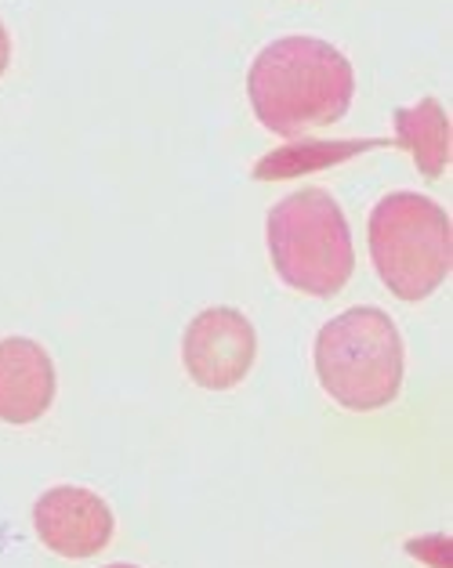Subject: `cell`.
Segmentation results:
<instances>
[{
	"label": "cell",
	"instance_id": "1",
	"mask_svg": "<svg viewBox=\"0 0 453 568\" xmlns=\"http://www.w3.org/2000/svg\"><path fill=\"white\" fill-rule=\"evenodd\" d=\"M355 94L352 62L320 37H280L246 69V99L262 128L283 138L331 128Z\"/></svg>",
	"mask_w": 453,
	"mask_h": 568
},
{
	"label": "cell",
	"instance_id": "8",
	"mask_svg": "<svg viewBox=\"0 0 453 568\" xmlns=\"http://www.w3.org/2000/svg\"><path fill=\"white\" fill-rule=\"evenodd\" d=\"M395 138L417 160L424 178H439L450 163V120L435 99H421L417 105L395 109Z\"/></svg>",
	"mask_w": 453,
	"mask_h": 568
},
{
	"label": "cell",
	"instance_id": "4",
	"mask_svg": "<svg viewBox=\"0 0 453 568\" xmlns=\"http://www.w3.org/2000/svg\"><path fill=\"white\" fill-rule=\"evenodd\" d=\"M370 257L381 283L400 301L432 297L450 275V214L417 192H389L370 214Z\"/></svg>",
	"mask_w": 453,
	"mask_h": 568
},
{
	"label": "cell",
	"instance_id": "3",
	"mask_svg": "<svg viewBox=\"0 0 453 568\" xmlns=\"http://www.w3.org/2000/svg\"><path fill=\"white\" fill-rule=\"evenodd\" d=\"M272 268L309 297H334L352 280L355 251L349 221L323 189H301L280 200L265 221Z\"/></svg>",
	"mask_w": 453,
	"mask_h": 568
},
{
	"label": "cell",
	"instance_id": "9",
	"mask_svg": "<svg viewBox=\"0 0 453 568\" xmlns=\"http://www.w3.org/2000/svg\"><path fill=\"white\" fill-rule=\"evenodd\" d=\"M374 142H301V145H286L280 152H272L262 163L254 168V178H294V174H309V171H320L323 163H334V160H345L352 156L355 149H366Z\"/></svg>",
	"mask_w": 453,
	"mask_h": 568
},
{
	"label": "cell",
	"instance_id": "7",
	"mask_svg": "<svg viewBox=\"0 0 453 568\" xmlns=\"http://www.w3.org/2000/svg\"><path fill=\"white\" fill-rule=\"evenodd\" d=\"M54 402L51 355L30 337H0V420L33 424Z\"/></svg>",
	"mask_w": 453,
	"mask_h": 568
},
{
	"label": "cell",
	"instance_id": "10",
	"mask_svg": "<svg viewBox=\"0 0 453 568\" xmlns=\"http://www.w3.org/2000/svg\"><path fill=\"white\" fill-rule=\"evenodd\" d=\"M8 62H11V37L4 30V22H0V77H4Z\"/></svg>",
	"mask_w": 453,
	"mask_h": 568
},
{
	"label": "cell",
	"instance_id": "11",
	"mask_svg": "<svg viewBox=\"0 0 453 568\" xmlns=\"http://www.w3.org/2000/svg\"><path fill=\"white\" fill-rule=\"evenodd\" d=\"M105 568H139V565H105Z\"/></svg>",
	"mask_w": 453,
	"mask_h": 568
},
{
	"label": "cell",
	"instance_id": "5",
	"mask_svg": "<svg viewBox=\"0 0 453 568\" xmlns=\"http://www.w3.org/2000/svg\"><path fill=\"white\" fill-rule=\"evenodd\" d=\"M258 355V337L251 318L236 308H203L185 326L182 363L192 384L203 392H229L243 384Z\"/></svg>",
	"mask_w": 453,
	"mask_h": 568
},
{
	"label": "cell",
	"instance_id": "6",
	"mask_svg": "<svg viewBox=\"0 0 453 568\" xmlns=\"http://www.w3.org/2000/svg\"><path fill=\"white\" fill-rule=\"evenodd\" d=\"M33 529L59 558H94L113 539V510L99 493L80 485H54L33 504Z\"/></svg>",
	"mask_w": 453,
	"mask_h": 568
},
{
	"label": "cell",
	"instance_id": "2",
	"mask_svg": "<svg viewBox=\"0 0 453 568\" xmlns=\"http://www.w3.org/2000/svg\"><path fill=\"white\" fill-rule=\"evenodd\" d=\"M315 373L341 409L374 413L403 387V337L381 308H349L315 337Z\"/></svg>",
	"mask_w": 453,
	"mask_h": 568
}]
</instances>
